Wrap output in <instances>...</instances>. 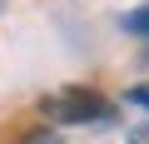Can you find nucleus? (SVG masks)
I'll use <instances>...</instances> for the list:
<instances>
[{
  "label": "nucleus",
  "instance_id": "1",
  "mask_svg": "<svg viewBox=\"0 0 149 144\" xmlns=\"http://www.w3.org/2000/svg\"><path fill=\"white\" fill-rule=\"evenodd\" d=\"M40 114L50 119V124H114V104L109 99H100L95 90H85V85H70V90H60V95H45L40 99Z\"/></svg>",
  "mask_w": 149,
  "mask_h": 144
},
{
  "label": "nucleus",
  "instance_id": "2",
  "mask_svg": "<svg viewBox=\"0 0 149 144\" xmlns=\"http://www.w3.org/2000/svg\"><path fill=\"white\" fill-rule=\"evenodd\" d=\"M124 30H129V35H144V40H149V5L129 10V15H124Z\"/></svg>",
  "mask_w": 149,
  "mask_h": 144
},
{
  "label": "nucleus",
  "instance_id": "3",
  "mask_svg": "<svg viewBox=\"0 0 149 144\" xmlns=\"http://www.w3.org/2000/svg\"><path fill=\"white\" fill-rule=\"evenodd\" d=\"M20 144H60V134H55V124H40V129H30Z\"/></svg>",
  "mask_w": 149,
  "mask_h": 144
},
{
  "label": "nucleus",
  "instance_id": "4",
  "mask_svg": "<svg viewBox=\"0 0 149 144\" xmlns=\"http://www.w3.org/2000/svg\"><path fill=\"white\" fill-rule=\"evenodd\" d=\"M124 99H129V104H144V109H149V90H139V85H134V90H129Z\"/></svg>",
  "mask_w": 149,
  "mask_h": 144
},
{
  "label": "nucleus",
  "instance_id": "5",
  "mask_svg": "<svg viewBox=\"0 0 149 144\" xmlns=\"http://www.w3.org/2000/svg\"><path fill=\"white\" fill-rule=\"evenodd\" d=\"M129 144H149V124H139V129H134V139H129Z\"/></svg>",
  "mask_w": 149,
  "mask_h": 144
}]
</instances>
